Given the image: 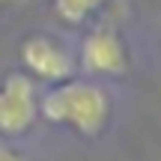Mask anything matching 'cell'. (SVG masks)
Returning a JSON list of instances; mask_svg holds the SVG:
<instances>
[{"mask_svg":"<svg viewBox=\"0 0 161 161\" xmlns=\"http://www.w3.org/2000/svg\"><path fill=\"white\" fill-rule=\"evenodd\" d=\"M39 116L80 137H98L110 125V92L90 78L63 80L39 98Z\"/></svg>","mask_w":161,"mask_h":161,"instance_id":"cell-1","label":"cell"},{"mask_svg":"<svg viewBox=\"0 0 161 161\" xmlns=\"http://www.w3.org/2000/svg\"><path fill=\"white\" fill-rule=\"evenodd\" d=\"M75 63L84 78L98 80V78H122L131 66V57H128V45L119 30L110 24H98L84 36Z\"/></svg>","mask_w":161,"mask_h":161,"instance_id":"cell-2","label":"cell"},{"mask_svg":"<svg viewBox=\"0 0 161 161\" xmlns=\"http://www.w3.org/2000/svg\"><path fill=\"white\" fill-rule=\"evenodd\" d=\"M18 57H21V66H24V75L33 78V80H42V84H63V80H72L78 78V63L66 45H60L54 36H45V33H30L24 36L21 48H18Z\"/></svg>","mask_w":161,"mask_h":161,"instance_id":"cell-3","label":"cell"},{"mask_svg":"<svg viewBox=\"0 0 161 161\" xmlns=\"http://www.w3.org/2000/svg\"><path fill=\"white\" fill-rule=\"evenodd\" d=\"M39 116V96L36 80L24 72H9L0 78V137L12 140L33 128Z\"/></svg>","mask_w":161,"mask_h":161,"instance_id":"cell-4","label":"cell"},{"mask_svg":"<svg viewBox=\"0 0 161 161\" xmlns=\"http://www.w3.org/2000/svg\"><path fill=\"white\" fill-rule=\"evenodd\" d=\"M110 0H54V12L63 24L69 27H78V24H86L96 12H102Z\"/></svg>","mask_w":161,"mask_h":161,"instance_id":"cell-5","label":"cell"},{"mask_svg":"<svg viewBox=\"0 0 161 161\" xmlns=\"http://www.w3.org/2000/svg\"><path fill=\"white\" fill-rule=\"evenodd\" d=\"M0 161H27V158H24L6 137H0Z\"/></svg>","mask_w":161,"mask_h":161,"instance_id":"cell-6","label":"cell"},{"mask_svg":"<svg viewBox=\"0 0 161 161\" xmlns=\"http://www.w3.org/2000/svg\"><path fill=\"white\" fill-rule=\"evenodd\" d=\"M9 3H15V0H0V9H6Z\"/></svg>","mask_w":161,"mask_h":161,"instance_id":"cell-7","label":"cell"}]
</instances>
